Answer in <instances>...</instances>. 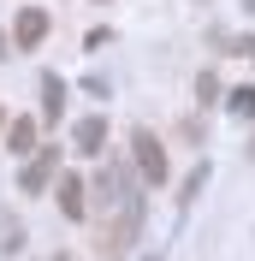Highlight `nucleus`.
Wrapping results in <instances>:
<instances>
[{"label":"nucleus","instance_id":"obj_4","mask_svg":"<svg viewBox=\"0 0 255 261\" xmlns=\"http://www.w3.org/2000/svg\"><path fill=\"white\" fill-rule=\"evenodd\" d=\"M54 202H60L65 220H83V214H89V184H83L78 172H65V178H54Z\"/></svg>","mask_w":255,"mask_h":261},{"label":"nucleus","instance_id":"obj_15","mask_svg":"<svg viewBox=\"0 0 255 261\" xmlns=\"http://www.w3.org/2000/svg\"><path fill=\"white\" fill-rule=\"evenodd\" d=\"M249 154H255V143H249Z\"/></svg>","mask_w":255,"mask_h":261},{"label":"nucleus","instance_id":"obj_10","mask_svg":"<svg viewBox=\"0 0 255 261\" xmlns=\"http://www.w3.org/2000/svg\"><path fill=\"white\" fill-rule=\"evenodd\" d=\"M0 249H6V255L18 249V220H12V214H0Z\"/></svg>","mask_w":255,"mask_h":261},{"label":"nucleus","instance_id":"obj_9","mask_svg":"<svg viewBox=\"0 0 255 261\" xmlns=\"http://www.w3.org/2000/svg\"><path fill=\"white\" fill-rule=\"evenodd\" d=\"M196 101H202V107H214V101H220V77H214V71H202V77H196Z\"/></svg>","mask_w":255,"mask_h":261},{"label":"nucleus","instance_id":"obj_5","mask_svg":"<svg viewBox=\"0 0 255 261\" xmlns=\"http://www.w3.org/2000/svg\"><path fill=\"white\" fill-rule=\"evenodd\" d=\"M71 148H83V154H101V148H107V119H101V113L78 119V125H71Z\"/></svg>","mask_w":255,"mask_h":261},{"label":"nucleus","instance_id":"obj_1","mask_svg":"<svg viewBox=\"0 0 255 261\" xmlns=\"http://www.w3.org/2000/svg\"><path fill=\"white\" fill-rule=\"evenodd\" d=\"M89 208H95V249L101 261L131 255V244L143 238V190H137V172L125 161H107L89 184Z\"/></svg>","mask_w":255,"mask_h":261},{"label":"nucleus","instance_id":"obj_3","mask_svg":"<svg viewBox=\"0 0 255 261\" xmlns=\"http://www.w3.org/2000/svg\"><path fill=\"white\" fill-rule=\"evenodd\" d=\"M131 154H137V172H143V184H166V148H160L155 130H131Z\"/></svg>","mask_w":255,"mask_h":261},{"label":"nucleus","instance_id":"obj_14","mask_svg":"<svg viewBox=\"0 0 255 261\" xmlns=\"http://www.w3.org/2000/svg\"><path fill=\"white\" fill-rule=\"evenodd\" d=\"M148 261H160V255H148Z\"/></svg>","mask_w":255,"mask_h":261},{"label":"nucleus","instance_id":"obj_8","mask_svg":"<svg viewBox=\"0 0 255 261\" xmlns=\"http://www.w3.org/2000/svg\"><path fill=\"white\" fill-rule=\"evenodd\" d=\"M6 148H12V154H36V148H42V125H36V119H12V125H6Z\"/></svg>","mask_w":255,"mask_h":261},{"label":"nucleus","instance_id":"obj_2","mask_svg":"<svg viewBox=\"0 0 255 261\" xmlns=\"http://www.w3.org/2000/svg\"><path fill=\"white\" fill-rule=\"evenodd\" d=\"M54 178H60V143H42L30 161H24V172H18V190L36 196V190H48Z\"/></svg>","mask_w":255,"mask_h":261},{"label":"nucleus","instance_id":"obj_6","mask_svg":"<svg viewBox=\"0 0 255 261\" xmlns=\"http://www.w3.org/2000/svg\"><path fill=\"white\" fill-rule=\"evenodd\" d=\"M42 36H48V12H36V6H24V12L12 18V42H18V48H36Z\"/></svg>","mask_w":255,"mask_h":261},{"label":"nucleus","instance_id":"obj_11","mask_svg":"<svg viewBox=\"0 0 255 261\" xmlns=\"http://www.w3.org/2000/svg\"><path fill=\"white\" fill-rule=\"evenodd\" d=\"M238 113H255V89H238V101H232Z\"/></svg>","mask_w":255,"mask_h":261},{"label":"nucleus","instance_id":"obj_16","mask_svg":"<svg viewBox=\"0 0 255 261\" xmlns=\"http://www.w3.org/2000/svg\"><path fill=\"white\" fill-rule=\"evenodd\" d=\"M0 125H6V119H0Z\"/></svg>","mask_w":255,"mask_h":261},{"label":"nucleus","instance_id":"obj_7","mask_svg":"<svg viewBox=\"0 0 255 261\" xmlns=\"http://www.w3.org/2000/svg\"><path fill=\"white\" fill-rule=\"evenodd\" d=\"M60 119H65V77L48 71L42 77V125H60Z\"/></svg>","mask_w":255,"mask_h":261},{"label":"nucleus","instance_id":"obj_12","mask_svg":"<svg viewBox=\"0 0 255 261\" xmlns=\"http://www.w3.org/2000/svg\"><path fill=\"white\" fill-rule=\"evenodd\" d=\"M6 54H12V48H6V36H0V60H6Z\"/></svg>","mask_w":255,"mask_h":261},{"label":"nucleus","instance_id":"obj_13","mask_svg":"<svg viewBox=\"0 0 255 261\" xmlns=\"http://www.w3.org/2000/svg\"><path fill=\"white\" fill-rule=\"evenodd\" d=\"M243 12H255V0H243Z\"/></svg>","mask_w":255,"mask_h":261}]
</instances>
